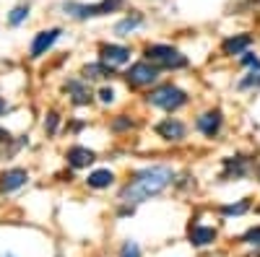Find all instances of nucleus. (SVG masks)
Wrapping results in <instances>:
<instances>
[{"label": "nucleus", "instance_id": "f257e3e1", "mask_svg": "<svg viewBox=\"0 0 260 257\" xmlns=\"http://www.w3.org/2000/svg\"><path fill=\"white\" fill-rule=\"evenodd\" d=\"M172 179H175V171H172L169 166H146V169L136 171L133 179L122 187L120 203H125L130 210H133V205L164 192L172 185Z\"/></svg>", "mask_w": 260, "mask_h": 257}, {"label": "nucleus", "instance_id": "f03ea898", "mask_svg": "<svg viewBox=\"0 0 260 257\" xmlns=\"http://www.w3.org/2000/svg\"><path fill=\"white\" fill-rule=\"evenodd\" d=\"M146 60L154 62L156 68H185L187 65V57L180 50L169 47V45H148L146 47Z\"/></svg>", "mask_w": 260, "mask_h": 257}, {"label": "nucleus", "instance_id": "7ed1b4c3", "mask_svg": "<svg viewBox=\"0 0 260 257\" xmlns=\"http://www.w3.org/2000/svg\"><path fill=\"white\" fill-rule=\"evenodd\" d=\"M148 104L172 112V109H180L182 104H187V94L182 89H177V86H159V89L148 94Z\"/></svg>", "mask_w": 260, "mask_h": 257}, {"label": "nucleus", "instance_id": "20e7f679", "mask_svg": "<svg viewBox=\"0 0 260 257\" xmlns=\"http://www.w3.org/2000/svg\"><path fill=\"white\" fill-rule=\"evenodd\" d=\"M125 78H127L130 86H151L159 78V70H156V65H151V62H136V65L125 73Z\"/></svg>", "mask_w": 260, "mask_h": 257}, {"label": "nucleus", "instance_id": "39448f33", "mask_svg": "<svg viewBox=\"0 0 260 257\" xmlns=\"http://www.w3.org/2000/svg\"><path fill=\"white\" fill-rule=\"evenodd\" d=\"M62 34V29H47V31H39L37 36H34V42H31V57H42L45 55L55 42H57V36Z\"/></svg>", "mask_w": 260, "mask_h": 257}, {"label": "nucleus", "instance_id": "423d86ee", "mask_svg": "<svg viewBox=\"0 0 260 257\" xmlns=\"http://www.w3.org/2000/svg\"><path fill=\"white\" fill-rule=\"evenodd\" d=\"M195 127L203 133V135H208V138H213L216 133L221 130V112L219 109H213V112H206V115H201L198 120H195Z\"/></svg>", "mask_w": 260, "mask_h": 257}, {"label": "nucleus", "instance_id": "0eeeda50", "mask_svg": "<svg viewBox=\"0 0 260 257\" xmlns=\"http://www.w3.org/2000/svg\"><path fill=\"white\" fill-rule=\"evenodd\" d=\"M130 60V50L122 47V45H104L102 47V62H107L110 68L115 65H122V62Z\"/></svg>", "mask_w": 260, "mask_h": 257}, {"label": "nucleus", "instance_id": "6e6552de", "mask_svg": "<svg viewBox=\"0 0 260 257\" xmlns=\"http://www.w3.org/2000/svg\"><path fill=\"white\" fill-rule=\"evenodd\" d=\"M26 179H29V174L24 169H8V171H3V177H0V190H3V192H13L18 187H24Z\"/></svg>", "mask_w": 260, "mask_h": 257}, {"label": "nucleus", "instance_id": "1a4fd4ad", "mask_svg": "<svg viewBox=\"0 0 260 257\" xmlns=\"http://www.w3.org/2000/svg\"><path fill=\"white\" fill-rule=\"evenodd\" d=\"M156 133L161 135V138H167V140H182L185 138V125L180 122V120H164V122H159L156 125Z\"/></svg>", "mask_w": 260, "mask_h": 257}, {"label": "nucleus", "instance_id": "9d476101", "mask_svg": "<svg viewBox=\"0 0 260 257\" xmlns=\"http://www.w3.org/2000/svg\"><path fill=\"white\" fill-rule=\"evenodd\" d=\"M250 45H252V36L250 34H240V36H229L221 45V50H224V55H242V52H247Z\"/></svg>", "mask_w": 260, "mask_h": 257}, {"label": "nucleus", "instance_id": "9b49d317", "mask_svg": "<svg viewBox=\"0 0 260 257\" xmlns=\"http://www.w3.org/2000/svg\"><path fill=\"white\" fill-rule=\"evenodd\" d=\"M94 159H96L94 151H89V148H81V145H76V148H71V151H68V164L76 166V169L94 164Z\"/></svg>", "mask_w": 260, "mask_h": 257}, {"label": "nucleus", "instance_id": "f8f14e48", "mask_svg": "<svg viewBox=\"0 0 260 257\" xmlns=\"http://www.w3.org/2000/svg\"><path fill=\"white\" fill-rule=\"evenodd\" d=\"M190 242L195 247H206V244L216 242V229H211V226H192L190 229Z\"/></svg>", "mask_w": 260, "mask_h": 257}, {"label": "nucleus", "instance_id": "ddd939ff", "mask_svg": "<svg viewBox=\"0 0 260 257\" xmlns=\"http://www.w3.org/2000/svg\"><path fill=\"white\" fill-rule=\"evenodd\" d=\"M62 11L73 16V18H91V16H99V6H86V3H65Z\"/></svg>", "mask_w": 260, "mask_h": 257}, {"label": "nucleus", "instance_id": "4468645a", "mask_svg": "<svg viewBox=\"0 0 260 257\" xmlns=\"http://www.w3.org/2000/svg\"><path fill=\"white\" fill-rule=\"evenodd\" d=\"M89 187H94V190H102V187H110L112 182H115V174L110 169H96V171H91L89 174Z\"/></svg>", "mask_w": 260, "mask_h": 257}, {"label": "nucleus", "instance_id": "2eb2a0df", "mask_svg": "<svg viewBox=\"0 0 260 257\" xmlns=\"http://www.w3.org/2000/svg\"><path fill=\"white\" fill-rule=\"evenodd\" d=\"M141 24H143V16L133 13V16H127V18H122L120 24L115 26V34H117V36H127L130 31H136V29H138Z\"/></svg>", "mask_w": 260, "mask_h": 257}, {"label": "nucleus", "instance_id": "dca6fc26", "mask_svg": "<svg viewBox=\"0 0 260 257\" xmlns=\"http://www.w3.org/2000/svg\"><path fill=\"white\" fill-rule=\"evenodd\" d=\"M83 76H86V81H99V78L112 76V68L107 65V62H94V65H86L83 68Z\"/></svg>", "mask_w": 260, "mask_h": 257}, {"label": "nucleus", "instance_id": "f3484780", "mask_svg": "<svg viewBox=\"0 0 260 257\" xmlns=\"http://www.w3.org/2000/svg\"><path fill=\"white\" fill-rule=\"evenodd\" d=\"M68 91L73 94V101L76 104H89L91 101V91L86 89L81 81H68Z\"/></svg>", "mask_w": 260, "mask_h": 257}, {"label": "nucleus", "instance_id": "a211bd4d", "mask_svg": "<svg viewBox=\"0 0 260 257\" xmlns=\"http://www.w3.org/2000/svg\"><path fill=\"white\" fill-rule=\"evenodd\" d=\"M224 164H226V171H224V179H229L232 174H234V177H242L245 171H247V166H245V159H226Z\"/></svg>", "mask_w": 260, "mask_h": 257}, {"label": "nucleus", "instance_id": "6ab92c4d", "mask_svg": "<svg viewBox=\"0 0 260 257\" xmlns=\"http://www.w3.org/2000/svg\"><path fill=\"white\" fill-rule=\"evenodd\" d=\"M26 18H29V6H16V8L11 11V16H8L11 26H18V24H24Z\"/></svg>", "mask_w": 260, "mask_h": 257}, {"label": "nucleus", "instance_id": "aec40b11", "mask_svg": "<svg viewBox=\"0 0 260 257\" xmlns=\"http://www.w3.org/2000/svg\"><path fill=\"white\" fill-rule=\"evenodd\" d=\"M250 208V203L247 200H242V203H237V205H224L221 208V213H224V216H242V213Z\"/></svg>", "mask_w": 260, "mask_h": 257}, {"label": "nucleus", "instance_id": "412c9836", "mask_svg": "<svg viewBox=\"0 0 260 257\" xmlns=\"http://www.w3.org/2000/svg\"><path fill=\"white\" fill-rule=\"evenodd\" d=\"M122 3H125V0H102V3H96V6H99V16L112 13V11L122 8Z\"/></svg>", "mask_w": 260, "mask_h": 257}, {"label": "nucleus", "instance_id": "4be33fe9", "mask_svg": "<svg viewBox=\"0 0 260 257\" xmlns=\"http://www.w3.org/2000/svg\"><path fill=\"white\" fill-rule=\"evenodd\" d=\"M250 86H260V68H255L247 78L240 81V89H250Z\"/></svg>", "mask_w": 260, "mask_h": 257}, {"label": "nucleus", "instance_id": "5701e85b", "mask_svg": "<svg viewBox=\"0 0 260 257\" xmlns=\"http://www.w3.org/2000/svg\"><path fill=\"white\" fill-rule=\"evenodd\" d=\"M120 257H141V249H138V244H136V242H125V247H122Z\"/></svg>", "mask_w": 260, "mask_h": 257}, {"label": "nucleus", "instance_id": "b1692460", "mask_svg": "<svg viewBox=\"0 0 260 257\" xmlns=\"http://www.w3.org/2000/svg\"><path fill=\"white\" fill-rule=\"evenodd\" d=\"M242 242H247V244H255V247H260V226H255V229H250L245 237H242Z\"/></svg>", "mask_w": 260, "mask_h": 257}, {"label": "nucleus", "instance_id": "393cba45", "mask_svg": "<svg viewBox=\"0 0 260 257\" xmlns=\"http://www.w3.org/2000/svg\"><path fill=\"white\" fill-rule=\"evenodd\" d=\"M99 99H102L104 104H112V101H115V91L104 86V89H99Z\"/></svg>", "mask_w": 260, "mask_h": 257}, {"label": "nucleus", "instance_id": "a878e982", "mask_svg": "<svg viewBox=\"0 0 260 257\" xmlns=\"http://www.w3.org/2000/svg\"><path fill=\"white\" fill-rule=\"evenodd\" d=\"M242 62H245V65H250V68H260V60L255 55H250V52H242Z\"/></svg>", "mask_w": 260, "mask_h": 257}, {"label": "nucleus", "instance_id": "bb28decb", "mask_svg": "<svg viewBox=\"0 0 260 257\" xmlns=\"http://www.w3.org/2000/svg\"><path fill=\"white\" fill-rule=\"evenodd\" d=\"M130 125H133V122H130L127 117H120V120H115V122H112L115 130H125V127H130Z\"/></svg>", "mask_w": 260, "mask_h": 257}, {"label": "nucleus", "instance_id": "cd10ccee", "mask_svg": "<svg viewBox=\"0 0 260 257\" xmlns=\"http://www.w3.org/2000/svg\"><path fill=\"white\" fill-rule=\"evenodd\" d=\"M45 127L50 133H55V127H57V115L52 112V115H47V122H45Z\"/></svg>", "mask_w": 260, "mask_h": 257}, {"label": "nucleus", "instance_id": "c85d7f7f", "mask_svg": "<svg viewBox=\"0 0 260 257\" xmlns=\"http://www.w3.org/2000/svg\"><path fill=\"white\" fill-rule=\"evenodd\" d=\"M6 109H8V104H6V101H3V99H0V115H3V112H6Z\"/></svg>", "mask_w": 260, "mask_h": 257}, {"label": "nucleus", "instance_id": "c756f323", "mask_svg": "<svg viewBox=\"0 0 260 257\" xmlns=\"http://www.w3.org/2000/svg\"><path fill=\"white\" fill-rule=\"evenodd\" d=\"M257 177H260V169H257Z\"/></svg>", "mask_w": 260, "mask_h": 257}]
</instances>
